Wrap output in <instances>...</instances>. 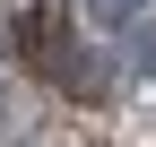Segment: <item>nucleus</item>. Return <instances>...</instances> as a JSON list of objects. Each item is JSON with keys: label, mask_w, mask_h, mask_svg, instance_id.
Here are the masks:
<instances>
[{"label": "nucleus", "mask_w": 156, "mask_h": 147, "mask_svg": "<svg viewBox=\"0 0 156 147\" xmlns=\"http://www.w3.org/2000/svg\"><path fill=\"white\" fill-rule=\"evenodd\" d=\"M78 9H87L95 26H130V17H147V0H78Z\"/></svg>", "instance_id": "1"}, {"label": "nucleus", "mask_w": 156, "mask_h": 147, "mask_svg": "<svg viewBox=\"0 0 156 147\" xmlns=\"http://www.w3.org/2000/svg\"><path fill=\"white\" fill-rule=\"evenodd\" d=\"M0 138H9V78H0Z\"/></svg>", "instance_id": "2"}]
</instances>
